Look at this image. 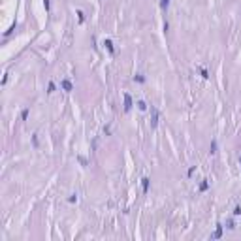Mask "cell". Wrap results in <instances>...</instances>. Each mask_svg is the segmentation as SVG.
Returning <instances> with one entry per match:
<instances>
[{"instance_id":"obj_21","label":"cell","mask_w":241,"mask_h":241,"mask_svg":"<svg viewBox=\"0 0 241 241\" xmlns=\"http://www.w3.org/2000/svg\"><path fill=\"white\" fill-rule=\"evenodd\" d=\"M239 166H241V156H239Z\"/></svg>"},{"instance_id":"obj_8","label":"cell","mask_w":241,"mask_h":241,"mask_svg":"<svg viewBox=\"0 0 241 241\" xmlns=\"http://www.w3.org/2000/svg\"><path fill=\"white\" fill-rule=\"evenodd\" d=\"M205 190H209V181L203 179V183L200 185V192H205Z\"/></svg>"},{"instance_id":"obj_2","label":"cell","mask_w":241,"mask_h":241,"mask_svg":"<svg viewBox=\"0 0 241 241\" xmlns=\"http://www.w3.org/2000/svg\"><path fill=\"white\" fill-rule=\"evenodd\" d=\"M60 89H62L64 92H72L74 91V85H72V81L68 77H64L62 81H60Z\"/></svg>"},{"instance_id":"obj_13","label":"cell","mask_w":241,"mask_h":241,"mask_svg":"<svg viewBox=\"0 0 241 241\" xmlns=\"http://www.w3.org/2000/svg\"><path fill=\"white\" fill-rule=\"evenodd\" d=\"M209 153H211V155H215V153H217V141H215V139H213V141H211V147H209Z\"/></svg>"},{"instance_id":"obj_6","label":"cell","mask_w":241,"mask_h":241,"mask_svg":"<svg viewBox=\"0 0 241 241\" xmlns=\"http://www.w3.org/2000/svg\"><path fill=\"white\" fill-rule=\"evenodd\" d=\"M104 45H106V49L109 51L111 55L115 53V49H113V42H111V40H104Z\"/></svg>"},{"instance_id":"obj_14","label":"cell","mask_w":241,"mask_h":241,"mask_svg":"<svg viewBox=\"0 0 241 241\" xmlns=\"http://www.w3.org/2000/svg\"><path fill=\"white\" fill-rule=\"evenodd\" d=\"M226 228H228V230H234V228H235V222H234V220H228V222H226Z\"/></svg>"},{"instance_id":"obj_16","label":"cell","mask_w":241,"mask_h":241,"mask_svg":"<svg viewBox=\"0 0 241 241\" xmlns=\"http://www.w3.org/2000/svg\"><path fill=\"white\" fill-rule=\"evenodd\" d=\"M43 8H45V11L51 10V0H43Z\"/></svg>"},{"instance_id":"obj_12","label":"cell","mask_w":241,"mask_h":241,"mask_svg":"<svg viewBox=\"0 0 241 241\" xmlns=\"http://www.w3.org/2000/svg\"><path fill=\"white\" fill-rule=\"evenodd\" d=\"M55 91H57V85H55L53 81H49V85H47V92L51 94V92H55Z\"/></svg>"},{"instance_id":"obj_5","label":"cell","mask_w":241,"mask_h":241,"mask_svg":"<svg viewBox=\"0 0 241 241\" xmlns=\"http://www.w3.org/2000/svg\"><path fill=\"white\" fill-rule=\"evenodd\" d=\"M149 185H151V179L149 177H143L141 179V188H143V192H145V194L149 192Z\"/></svg>"},{"instance_id":"obj_19","label":"cell","mask_w":241,"mask_h":241,"mask_svg":"<svg viewBox=\"0 0 241 241\" xmlns=\"http://www.w3.org/2000/svg\"><path fill=\"white\" fill-rule=\"evenodd\" d=\"M200 74H202V77H205V79H207V77H209V75H207V72H205V70H203V68H202V70H200Z\"/></svg>"},{"instance_id":"obj_1","label":"cell","mask_w":241,"mask_h":241,"mask_svg":"<svg viewBox=\"0 0 241 241\" xmlns=\"http://www.w3.org/2000/svg\"><path fill=\"white\" fill-rule=\"evenodd\" d=\"M156 124H158V109L151 106V128H156Z\"/></svg>"},{"instance_id":"obj_10","label":"cell","mask_w":241,"mask_h":241,"mask_svg":"<svg viewBox=\"0 0 241 241\" xmlns=\"http://www.w3.org/2000/svg\"><path fill=\"white\" fill-rule=\"evenodd\" d=\"M138 109L139 111H147V104L143 102V100H139V102H138Z\"/></svg>"},{"instance_id":"obj_15","label":"cell","mask_w":241,"mask_h":241,"mask_svg":"<svg viewBox=\"0 0 241 241\" xmlns=\"http://www.w3.org/2000/svg\"><path fill=\"white\" fill-rule=\"evenodd\" d=\"M77 17H79V23H83V21H85V13H83L81 10H77Z\"/></svg>"},{"instance_id":"obj_3","label":"cell","mask_w":241,"mask_h":241,"mask_svg":"<svg viewBox=\"0 0 241 241\" xmlns=\"http://www.w3.org/2000/svg\"><path fill=\"white\" fill-rule=\"evenodd\" d=\"M124 111H130L132 109V106H134V104H132V96L128 94V92H124Z\"/></svg>"},{"instance_id":"obj_4","label":"cell","mask_w":241,"mask_h":241,"mask_svg":"<svg viewBox=\"0 0 241 241\" xmlns=\"http://www.w3.org/2000/svg\"><path fill=\"white\" fill-rule=\"evenodd\" d=\"M220 238H222V224H217V228H215V232H213L211 239H220Z\"/></svg>"},{"instance_id":"obj_18","label":"cell","mask_w":241,"mask_h":241,"mask_svg":"<svg viewBox=\"0 0 241 241\" xmlns=\"http://www.w3.org/2000/svg\"><path fill=\"white\" fill-rule=\"evenodd\" d=\"M234 215L238 217V215H241V205H235V209H234Z\"/></svg>"},{"instance_id":"obj_17","label":"cell","mask_w":241,"mask_h":241,"mask_svg":"<svg viewBox=\"0 0 241 241\" xmlns=\"http://www.w3.org/2000/svg\"><path fill=\"white\" fill-rule=\"evenodd\" d=\"M68 202H70V203H75V202H77V194H72L70 198H68Z\"/></svg>"},{"instance_id":"obj_7","label":"cell","mask_w":241,"mask_h":241,"mask_svg":"<svg viewBox=\"0 0 241 241\" xmlns=\"http://www.w3.org/2000/svg\"><path fill=\"white\" fill-rule=\"evenodd\" d=\"M168 8H170V0H160V10L166 13L168 11Z\"/></svg>"},{"instance_id":"obj_20","label":"cell","mask_w":241,"mask_h":241,"mask_svg":"<svg viewBox=\"0 0 241 241\" xmlns=\"http://www.w3.org/2000/svg\"><path fill=\"white\" fill-rule=\"evenodd\" d=\"M170 30V25H168V21H164V32H168Z\"/></svg>"},{"instance_id":"obj_11","label":"cell","mask_w":241,"mask_h":241,"mask_svg":"<svg viewBox=\"0 0 241 241\" xmlns=\"http://www.w3.org/2000/svg\"><path fill=\"white\" fill-rule=\"evenodd\" d=\"M29 113H30L29 107H26V109H23L21 111V120H26V119H29Z\"/></svg>"},{"instance_id":"obj_9","label":"cell","mask_w":241,"mask_h":241,"mask_svg":"<svg viewBox=\"0 0 241 241\" xmlns=\"http://www.w3.org/2000/svg\"><path fill=\"white\" fill-rule=\"evenodd\" d=\"M134 81H138V83H145V75H143V74H136V75H134Z\"/></svg>"}]
</instances>
